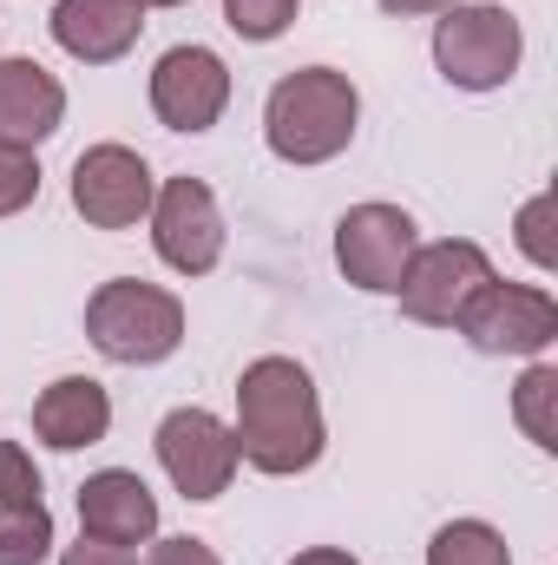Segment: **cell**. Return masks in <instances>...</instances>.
Instances as JSON below:
<instances>
[{"label":"cell","instance_id":"obj_8","mask_svg":"<svg viewBox=\"0 0 558 565\" xmlns=\"http://www.w3.org/2000/svg\"><path fill=\"white\" fill-rule=\"evenodd\" d=\"M158 467L184 500H217L237 480V434L217 422L211 408H171L158 422Z\"/></svg>","mask_w":558,"mask_h":565},{"label":"cell","instance_id":"obj_16","mask_svg":"<svg viewBox=\"0 0 558 565\" xmlns=\"http://www.w3.org/2000/svg\"><path fill=\"white\" fill-rule=\"evenodd\" d=\"M427 565H513V546L486 520H447L427 546Z\"/></svg>","mask_w":558,"mask_h":565},{"label":"cell","instance_id":"obj_6","mask_svg":"<svg viewBox=\"0 0 558 565\" xmlns=\"http://www.w3.org/2000/svg\"><path fill=\"white\" fill-rule=\"evenodd\" d=\"M151 250L178 277H211L224 264V211L204 178H164L151 198Z\"/></svg>","mask_w":558,"mask_h":565},{"label":"cell","instance_id":"obj_1","mask_svg":"<svg viewBox=\"0 0 558 565\" xmlns=\"http://www.w3.org/2000/svg\"><path fill=\"white\" fill-rule=\"evenodd\" d=\"M230 434H237V460H250L257 473H270V480L309 473L329 447L309 369L296 355H257L237 375V427Z\"/></svg>","mask_w":558,"mask_h":565},{"label":"cell","instance_id":"obj_2","mask_svg":"<svg viewBox=\"0 0 558 565\" xmlns=\"http://www.w3.org/2000/svg\"><path fill=\"white\" fill-rule=\"evenodd\" d=\"M362 126V93L335 66H302L282 73L264 99V139L282 164H329L342 158Z\"/></svg>","mask_w":558,"mask_h":565},{"label":"cell","instance_id":"obj_24","mask_svg":"<svg viewBox=\"0 0 558 565\" xmlns=\"http://www.w3.org/2000/svg\"><path fill=\"white\" fill-rule=\"evenodd\" d=\"M144 565H224V559H217L204 540H158Z\"/></svg>","mask_w":558,"mask_h":565},{"label":"cell","instance_id":"obj_21","mask_svg":"<svg viewBox=\"0 0 558 565\" xmlns=\"http://www.w3.org/2000/svg\"><path fill=\"white\" fill-rule=\"evenodd\" d=\"M33 198H40V158H33V151L0 145V217L26 211Z\"/></svg>","mask_w":558,"mask_h":565},{"label":"cell","instance_id":"obj_9","mask_svg":"<svg viewBox=\"0 0 558 565\" xmlns=\"http://www.w3.org/2000/svg\"><path fill=\"white\" fill-rule=\"evenodd\" d=\"M480 282H493L486 250L466 244V237H447V244H420L415 257H408V277H401L395 296H401V316H408V322L453 329Z\"/></svg>","mask_w":558,"mask_h":565},{"label":"cell","instance_id":"obj_7","mask_svg":"<svg viewBox=\"0 0 558 565\" xmlns=\"http://www.w3.org/2000/svg\"><path fill=\"white\" fill-rule=\"evenodd\" d=\"M415 250H420L415 217L401 204H355L335 224V264H342V277L355 282V289H368V296H395Z\"/></svg>","mask_w":558,"mask_h":565},{"label":"cell","instance_id":"obj_15","mask_svg":"<svg viewBox=\"0 0 558 565\" xmlns=\"http://www.w3.org/2000/svg\"><path fill=\"white\" fill-rule=\"evenodd\" d=\"M106 427H112V395H106L93 375H60V382L40 388V402H33V434H40L53 454L99 447Z\"/></svg>","mask_w":558,"mask_h":565},{"label":"cell","instance_id":"obj_25","mask_svg":"<svg viewBox=\"0 0 558 565\" xmlns=\"http://www.w3.org/2000/svg\"><path fill=\"white\" fill-rule=\"evenodd\" d=\"M453 0H382V13H395V20H420V13H447Z\"/></svg>","mask_w":558,"mask_h":565},{"label":"cell","instance_id":"obj_11","mask_svg":"<svg viewBox=\"0 0 558 565\" xmlns=\"http://www.w3.org/2000/svg\"><path fill=\"white\" fill-rule=\"evenodd\" d=\"M230 106V66L211 46H171L151 66V113L171 132H211Z\"/></svg>","mask_w":558,"mask_h":565},{"label":"cell","instance_id":"obj_4","mask_svg":"<svg viewBox=\"0 0 558 565\" xmlns=\"http://www.w3.org/2000/svg\"><path fill=\"white\" fill-rule=\"evenodd\" d=\"M526 60V33L493 0H453L433 26V66L460 93H500Z\"/></svg>","mask_w":558,"mask_h":565},{"label":"cell","instance_id":"obj_26","mask_svg":"<svg viewBox=\"0 0 558 565\" xmlns=\"http://www.w3.org/2000/svg\"><path fill=\"white\" fill-rule=\"evenodd\" d=\"M289 565H362L355 553H342V546H309V553H296Z\"/></svg>","mask_w":558,"mask_h":565},{"label":"cell","instance_id":"obj_20","mask_svg":"<svg viewBox=\"0 0 558 565\" xmlns=\"http://www.w3.org/2000/svg\"><path fill=\"white\" fill-rule=\"evenodd\" d=\"M519 250L533 257V270H558V244H552V191L519 204Z\"/></svg>","mask_w":558,"mask_h":565},{"label":"cell","instance_id":"obj_27","mask_svg":"<svg viewBox=\"0 0 558 565\" xmlns=\"http://www.w3.org/2000/svg\"><path fill=\"white\" fill-rule=\"evenodd\" d=\"M139 7H184V0H139Z\"/></svg>","mask_w":558,"mask_h":565},{"label":"cell","instance_id":"obj_23","mask_svg":"<svg viewBox=\"0 0 558 565\" xmlns=\"http://www.w3.org/2000/svg\"><path fill=\"white\" fill-rule=\"evenodd\" d=\"M60 565H139V553H132V546H106V540H86V533H79V546H66Z\"/></svg>","mask_w":558,"mask_h":565},{"label":"cell","instance_id":"obj_13","mask_svg":"<svg viewBox=\"0 0 558 565\" xmlns=\"http://www.w3.org/2000/svg\"><path fill=\"white\" fill-rule=\"evenodd\" d=\"M66 119V86L40 66V60H0V145L13 151H40Z\"/></svg>","mask_w":558,"mask_h":565},{"label":"cell","instance_id":"obj_22","mask_svg":"<svg viewBox=\"0 0 558 565\" xmlns=\"http://www.w3.org/2000/svg\"><path fill=\"white\" fill-rule=\"evenodd\" d=\"M40 467H33V454L26 447H13V440H0V507H40Z\"/></svg>","mask_w":558,"mask_h":565},{"label":"cell","instance_id":"obj_10","mask_svg":"<svg viewBox=\"0 0 558 565\" xmlns=\"http://www.w3.org/2000/svg\"><path fill=\"white\" fill-rule=\"evenodd\" d=\"M158 178L132 145H93L73 158V211L93 231H132L139 217H151Z\"/></svg>","mask_w":558,"mask_h":565},{"label":"cell","instance_id":"obj_19","mask_svg":"<svg viewBox=\"0 0 558 565\" xmlns=\"http://www.w3.org/2000/svg\"><path fill=\"white\" fill-rule=\"evenodd\" d=\"M224 20H230V33H244V40H277L296 26V0H224Z\"/></svg>","mask_w":558,"mask_h":565},{"label":"cell","instance_id":"obj_12","mask_svg":"<svg viewBox=\"0 0 558 565\" xmlns=\"http://www.w3.org/2000/svg\"><path fill=\"white\" fill-rule=\"evenodd\" d=\"M46 26H53L60 53H73L79 66H112L139 46L144 7L139 0H60Z\"/></svg>","mask_w":558,"mask_h":565},{"label":"cell","instance_id":"obj_14","mask_svg":"<svg viewBox=\"0 0 558 565\" xmlns=\"http://www.w3.org/2000/svg\"><path fill=\"white\" fill-rule=\"evenodd\" d=\"M79 533L86 540H106V546H144L158 533V500L139 473L126 467H106L79 487Z\"/></svg>","mask_w":558,"mask_h":565},{"label":"cell","instance_id":"obj_18","mask_svg":"<svg viewBox=\"0 0 558 565\" xmlns=\"http://www.w3.org/2000/svg\"><path fill=\"white\" fill-rule=\"evenodd\" d=\"M53 553V513L40 507H0V565H40Z\"/></svg>","mask_w":558,"mask_h":565},{"label":"cell","instance_id":"obj_3","mask_svg":"<svg viewBox=\"0 0 558 565\" xmlns=\"http://www.w3.org/2000/svg\"><path fill=\"white\" fill-rule=\"evenodd\" d=\"M86 342L106 362L151 369V362L178 355V342H184V302L171 289H158V282L112 277V282H99L93 302H86Z\"/></svg>","mask_w":558,"mask_h":565},{"label":"cell","instance_id":"obj_5","mask_svg":"<svg viewBox=\"0 0 558 565\" xmlns=\"http://www.w3.org/2000/svg\"><path fill=\"white\" fill-rule=\"evenodd\" d=\"M480 355H546L558 342V302L552 289H539V282H480L473 289V302L460 309V322H453Z\"/></svg>","mask_w":558,"mask_h":565},{"label":"cell","instance_id":"obj_17","mask_svg":"<svg viewBox=\"0 0 558 565\" xmlns=\"http://www.w3.org/2000/svg\"><path fill=\"white\" fill-rule=\"evenodd\" d=\"M513 415H519V427H526L533 447L558 454V369L552 362H533V369L519 375V388H513Z\"/></svg>","mask_w":558,"mask_h":565}]
</instances>
